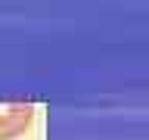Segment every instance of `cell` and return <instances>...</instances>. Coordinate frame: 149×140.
<instances>
[{
  "label": "cell",
  "mask_w": 149,
  "mask_h": 140,
  "mask_svg": "<svg viewBox=\"0 0 149 140\" xmlns=\"http://www.w3.org/2000/svg\"><path fill=\"white\" fill-rule=\"evenodd\" d=\"M31 121H34L31 103H0V140L19 137Z\"/></svg>",
  "instance_id": "obj_1"
}]
</instances>
